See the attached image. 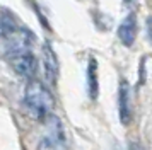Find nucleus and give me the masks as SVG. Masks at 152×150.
<instances>
[{"label":"nucleus","mask_w":152,"mask_h":150,"mask_svg":"<svg viewBox=\"0 0 152 150\" xmlns=\"http://www.w3.org/2000/svg\"><path fill=\"white\" fill-rule=\"evenodd\" d=\"M55 106V99L50 89L39 80L31 79L24 89V108L33 119L43 121L48 114H51Z\"/></svg>","instance_id":"f257e3e1"},{"label":"nucleus","mask_w":152,"mask_h":150,"mask_svg":"<svg viewBox=\"0 0 152 150\" xmlns=\"http://www.w3.org/2000/svg\"><path fill=\"white\" fill-rule=\"evenodd\" d=\"M45 135L38 143V150H67V140L62 121L55 114H48L45 119Z\"/></svg>","instance_id":"f03ea898"},{"label":"nucleus","mask_w":152,"mask_h":150,"mask_svg":"<svg viewBox=\"0 0 152 150\" xmlns=\"http://www.w3.org/2000/svg\"><path fill=\"white\" fill-rule=\"evenodd\" d=\"M10 67L19 77L31 80L38 72V60L31 51H22V53L10 55Z\"/></svg>","instance_id":"7ed1b4c3"},{"label":"nucleus","mask_w":152,"mask_h":150,"mask_svg":"<svg viewBox=\"0 0 152 150\" xmlns=\"http://www.w3.org/2000/svg\"><path fill=\"white\" fill-rule=\"evenodd\" d=\"M7 39V53L9 56L22 51H31L33 46V34L28 29H12L5 34Z\"/></svg>","instance_id":"20e7f679"},{"label":"nucleus","mask_w":152,"mask_h":150,"mask_svg":"<svg viewBox=\"0 0 152 150\" xmlns=\"http://www.w3.org/2000/svg\"><path fill=\"white\" fill-rule=\"evenodd\" d=\"M137 33H138L137 17H135V14L132 12L121 20V24L118 27V38H120V41L123 43L125 46L130 48V46H133V43L137 39Z\"/></svg>","instance_id":"39448f33"},{"label":"nucleus","mask_w":152,"mask_h":150,"mask_svg":"<svg viewBox=\"0 0 152 150\" xmlns=\"http://www.w3.org/2000/svg\"><path fill=\"white\" fill-rule=\"evenodd\" d=\"M118 108H120V121H121V125H128L132 119V102H130V85H128L126 80L120 82Z\"/></svg>","instance_id":"423d86ee"},{"label":"nucleus","mask_w":152,"mask_h":150,"mask_svg":"<svg viewBox=\"0 0 152 150\" xmlns=\"http://www.w3.org/2000/svg\"><path fill=\"white\" fill-rule=\"evenodd\" d=\"M43 68H45V77L48 84H55L58 77V60L53 48L48 43L43 46Z\"/></svg>","instance_id":"0eeeda50"},{"label":"nucleus","mask_w":152,"mask_h":150,"mask_svg":"<svg viewBox=\"0 0 152 150\" xmlns=\"http://www.w3.org/2000/svg\"><path fill=\"white\" fill-rule=\"evenodd\" d=\"M87 90H89L91 99H96L97 97L99 84H97V63L94 58L89 60V67H87Z\"/></svg>","instance_id":"6e6552de"},{"label":"nucleus","mask_w":152,"mask_h":150,"mask_svg":"<svg viewBox=\"0 0 152 150\" xmlns=\"http://www.w3.org/2000/svg\"><path fill=\"white\" fill-rule=\"evenodd\" d=\"M9 31H12V27H9L7 22L0 17V39H4V38H5V34H7Z\"/></svg>","instance_id":"1a4fd4ad"},{"label":"nucleus","mask_w":152,"mask_h":150,"mask_svg":"<svg viewBox=\"0 0 152 150\" xmlns=\"http://www.w3.org/2000/svg\"><path fill=\"white\" fill-rule=\"evenodd\" d=\"M137 4H138V0H123V5L128 7V9H133Z\"/></svg>","instance_id":"9d476101"},{"label":"nucleus","mask_w":152,"mask_h":150,"mask_svg":"<svg viewBox=\"0 0 152 150\" xmlns=\"http://www.w3.org/2000/svg\"><path fill=\"white\" fill-rule=\"evenodd\" d=\"M147 33H149V39H151V43H152V17L147 19Z\"/></svg>","instance_id":"9b49d317"},{"label":"nucleus","mask_w":152,"mask_h":150,"mask_svg":"<svg viewBox=\"0 0 152 150\" xmlns=\"http://www.w3.org/2000/svg\"><path fill=\"white\" fill-rule=\"evenodd\" d=\"M130 150H144V149H142L140 145H132V147H130Z\"/></svg>","instance_id":"f8f14e48"}]
</instances>
